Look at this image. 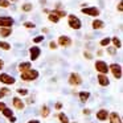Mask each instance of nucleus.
Returning <instances> with one entry per match:
<instances>
[{"label":"nucleus","instance_id":"obj_10","mask_svg":"<svg viewBox=\"0 0 123 123\" xmlns=\"http://www.w3.org/2000/svg\"><path fill=\"white\" fill-rule=\"evenodd\" d=\"M58 44L61 46H70L72 45V38H69L68 36H60L58 37Z\"/></svg>","mask_w":123,"mask_h":123},{"label":"nucleus","instance_id":"obj_26","mask_svg":"<svg viewBox=\"0 0 123 123\" xmlns=\"http://www.w3.org/2000/svg\"><path fill=\"white\" fill-rule=\"evenodd\" d=\"M111 41H112V44L115 45V48H120V46H122V43H120V40L118 37H114Z\"/></svg>","mask_w":123,"mask_h":123},{"label":"nucleus","instance_id":"obj_21","mask_svg":"<svg viewBox=\"0 0 123 123\" xmlns=\"http://www.w3.org/2000/svg\"><path fill=\"white\" fill-rule=\"evenodd\" d=\"M3 115H4V117H7V118H11L12 115H13V112H12L11 109H7V107H6V109L3 110Z\"/></svg>","mask_w":123,"mask_h":123},{"label":"nucleus","instance_id":"obj_7","mask_svg":"<svg viewBox=\"0 0 123 123\" xmlns=\"http://www.w3.org/2000/svg\"><path fill=\"white\" fill-rule=\"evenodd\" d=\"M82 13L97 17V16H99V9L95 8V7H87V8H82Z\"/></svg>","mask_w":123,"mask_h":123},{"label":"nucleus","instance_id":"obj_19","mask_svg":"<svg viewBox=\"0 0 123 123\" xmlns=\"http://www.w3.org/2000/svg\"><path fill=\"white\" fill-rule=\"evenodd\" d=\"M32 8H33V6H32L31 3H25L24 6L21 7V9H23L24 12H29V11H32Z\"/></svg>","mask_w":123,"mask_h":123},{"label":"nucleus","instance_id":"obj_37","mask_svg":"<svg viewBox=\"0 0 123 123\" xmlns=\"http://www.w3.org/2000/svg\"><path fill=\"white\" fill-rule=\"evenodd\" d=\"M85 57L90 60V58H91V54H90V53H87V52H85Z\"/></svg>","mask_w":123,"mask_h":123},{"label":"nucleus","instance_id":"obj_8","mask_svg":"<svg viewBox=\"0 0 123 123\" xmlns=\"http://www.w3.org/2000/svg\"><path fill=\"white\" fill-rule=\"evenodd\" d=\"M0 82L6 83V85H12V83H15V78L11 77L9 74L3 73V74H0Z\"/></svg>","mask_w":123,"mask_h":123},{"label":"nucleus","instance_id":"obj_4","mask_svg":"<svg viewBox=\"0 0 123 123\" xmlns=\"http://www.w3.org/2000/svg\"><path fill=\"white\" fill-rule=\"evenodd\" d=\"M95 69L98 70L101 74H106V73L109 72V65L105 61H101V60H99V61L95 62Z\"/></svg>","mask_w":123,"mask_h":123},{"label":"nucleus","instance_id":"obj_34","mask_svg":"<svg viewBox=\"0 0 123 123\" xmlns=\"http://www.w3.org/2000/svg\"><path fill=\"white\" fill-rule=\"evenodd\" d=\"M115 52H117V48H109V53L110 54H115Z\"/></svg>","mask_w":123,"mask_h":123},{"label":"nucleus","instance_id":"obj_16","mask_svg":"<svg viewBox=\"0 0 123 123\" xmlns=\"http://www.w3.org/2000/svg\"><path fill=\"white\" fill-rule=\"evenodd\" d=\"M31 69V62H21V64L19 65V70L20 72H27V70Z\"/></svg>","mask_w":123,"mask_h":123},{"label":"nucleus","instance_id":"obj_33","mask_svg":"<svg viewBox=\"0 0 123 123\" xmlns=\"http://www.w3.org/2000/svg\"><path fill=\"white\" fill-rule=\"evenodd\" d=\"M118 11H119V12L123 11V3H122V1H119V3H118Z\"/></svg>","mask_w":123,"mask_h":123},{"label":"nucleus","instance_id":"obj_5","mask_svg":"<svg viewBox=\"0 0 123 123\" xmlns=\"http://www.w3.org/2000/svg\"><path fill=\"white\" fill-rule=\"evenodd\" d=\"M69 83L73 86H78L82 83V78H81L80 74H77V73H72L69 77Z\"/></svg>","mask_w":123,"mask_h":123},{"label":"nucleus","instance_id":"obj_35","mask_svg":"<svg viewBox=\"0 0 123 123\" xmlns=\"http://www.w3.org/2000/svg\"><path fill=\"white\" fill-rule=\"evenodd\" d=\"M4 109H6V103H3V102H0V111H3Z\"/></svg>","mask_w":123,"mask_h":123},{"label":"nucleus","instance_id":"obj_1","mask_svg":"<svg viewBox=\"0 0 123 123\" xmlns=\"http://www.w3.org/2000/svg\"><path fill=\"white\" fill-rule=\"evenodd\" d=\"M38 77V72L35 69H29L27 72L21 73V80L23 81H33Z\"/></svg>","mask_w":123,"mask_h":123},{"label":"nucleus","instance_id":"obj_29","mask_svg":"<svg viewBox=\"0 0 123 123\" xmlns=\"http://www.w3.org/2000/svg\"><path fill=\"white\" fill-rule=\"evenodd\" d=\"M24 27L25 28H35V24H33V23H31V21H27V23H24Z\"/></svg>","mask_w":123,"mask_h":123},{"label":"nucleus","instance_id":"obj_38","mask_svg":"<svg viewBox=\"0 0 123 123\" xmlns=\"http://www.w3.org/2000/svg\"><path fill=\"white\" fill-rule=\"evenodd\" d=\"M83 112H85L86 115H89V114H90V110H89V109H86V110H83Z\"/></svg>","mask_w":123,"mask_h":123},{"label":"nucleus","instance_id":"obj_31","mask_svg":"<svg viewBox=\"0 0 123 123\" xmlns=\"http://www.w3.org/2000/svg\"><path fill=\"white\" fill-rule=\"evenodd\" d=\"M17 93H19V94H21V95H27V94H28V91L25 90V89H19V90H17Z\"/></svg>","mask_w":123,"mask_h":123},{"label":"nucleus","instance_id":"obj_15","mask_svg":"<svg viewBox=\"0 0 123 123\" xmlns=\"http://www.w3.org/2000/svg\"><path fill=\"white\" fill-rule=\"evenodd\" d=\"M11 33H12L11 28H0V36L1 37H8V36H11Z\"/></svg>","mask_w":123,"mask_h":123},{"label":"nucleus","instance_id":"obj_28","mask_svg":"<svg viewBox=\"0 0 123 123\" xmlns=\"http://www.w3.org/2000/svg\"><path fill=\"white\" fill-rule=\"evenodd\" d=\"M110 41H111V40H110V38H103V40H101V45L102 46H106V45H109V44H110Z\"/></svg>","mask_w":123,"mask_h":123},{"label":"nucleus","instance_id":"obj_41","mask_svg":"<svg viewBox=\"0 0 123 123\" xmlns=\"http://www.w3.org/2000/svg\"><path fill=\"white\" fill-rule=\"evenodd\" d=\"M9 119H11V122H15V120H16V118H15V117H11Z\"/></svg>","mask_w":123,"mask_h":123},{"label":"nucleus","instance_id":"obj_9","mask_svg":"<svg viewBox=\"0 0 123 123\" xmlns=\"http://www.w3.org/2000/svg\"><path fill=\"white\" fill-rule=\"evenodd\" d=\"M29 53H31V60H32V61H35V60H37L38 56H40L41 49L38 48V46H32V48L29 49Z\"/></svg>","mask_w":123,"mask_h":123},{"label":"nucleus","instance_id":"obj_6","mask_svg":"<svg viewBox=\"0 0 123 123\" xmlns=\"http://www.w3.org/2000/svg\"><path fill=\"white\" fill-rule=\"evenodd\" d=\"M13 25V19L8 16H3L0 17V27L1 28H11Z\"/></svg>","mask_w":123,"mask_h":123},{"label":"nucleus","instance_id":"obj_40","mask_svg":"<svg viewBox=\"0 0 123 123\" xmlns=\"http://www.w3.org/2000/svg\"><path fill=\"white\" fill-rule=\"evenodd\" d=\"M28 123H40V122H38V120H29Z\"/></svg>","mask_w":123,"mask_h":123},{"label":"nucleus","instance_id":"obj_12","mask_svg":"<svg viewBox=\"0 0 123 123\" xmlns=\"http://www.w3.org/2000/svg\"><path fill=\"white\" fill-rule=\"evenodd\" d=\"M107 117H109V111H107V110H105V109L99 110V111L97 112V118H98L99 120H106Z\"/></svg>","mask_w":123,"mask_h":123},{"label":"nucleus","instance_id":"obj_14","mask_svg":"<svg viewBox=\"0 0 123 123\" xmlns=\"http://www.w3.org/2000/svg\"><path fill=\"white\" fill-rule=\"evenodd\" d=\"M13 106L16 107L17 110H23V109H24L25 105H24V102H23L21 99L17 98V97H16V98H13Z\"/></svg>","mask_w":123,"mask_h":123},{"label":"nucleus","instance_id":"obj_2","mask_svg":"<svg viewBox=\"0 0 123 123\" xmlns=\"http://www.w3.org/2000/svg\"><path fill=\"white\" fill-rule=\"evenodd\" d=\"M68 23H69V27L73 28V29H80V28L82 27L81 20L78 19L77 16H74V15H69V17H68Z\"/></svg>","mask_w":123,"mask_h":123},{"label":"nucleus","instance_id":"obj_39","mask_svg":"<svg viewBox=\"0 0 123 123\" xmlns=\"http://www.w3.org/2000/svg\"><path fill=\"white\" fill-rule=\"evenodd\" d=\"M61 107H62L61 103H57V105H56V109H61Z\"/></svg>","mask_w":123,"mask_h":123},{"label":"nucleus","instance_id":"obj_17","mask_svg":"<svg viewBox=\"0 0 123 123\" xmlns=\"http://www.w3.org/2000/svg\"><path fill=\"white\" fill-rule=\"evenodd\" d=\"M105 27V23L102 20H94L93 21V28L94 29H102Z\"/></svg>","mask_w":123,"mask_h":123},{"label":"nucleus","instance_id":"obj_23","mask_svg":"<svg viewBox=\"0 0 123 123\" xmlns=\"http://www.w3.org/2000/svg\"><path fill=\"white\" fill-rule=\"evenodd\" d=\"M41 115H43L44 118H46L49 115V107L48 106H44L43 109H41Z\"/></svg>","mask_w":123,"mask_h":123},{"label":"nucleus","instance_id":"obj_3","mask_svg":"<svg viewBox=\"0 0 123 123\" xmlns=\"http://www.w3.org/2000/svg\"><path fill=\"white\" fill-rule=\"evenodd\" d=\"M109 69L111 70L112 75H114L115 78H118V80H120V78H122V66H120L119 64H112V65H110Z\"/></svg>","mask_w":123,"mask_h":123},{"label":"nucleus","instance_id":"obj_43","mask_svg":"<svg viewBox=\"0 0 123 123\" xmlns=\"http://www.w3.org/2000/svg\"><path fill=\"white\" fill-rule=\"evenodd\" d=\"M3 97H4V94H3V93H0V98H3Z\"/></svg>","mask_w":123,"mask_h":123},{"label":"nucleus","instance_id":"obj_18","mask_svg":"<svg viewBox=\"0 0 123 123\" xmlns=\"http://www.w3.org/2000/svg\"><path fill=\"white\" fill-rule=\"evenodd\" d=\"M89 97H90V93H89V91H81V93H80L81 102H86L89 99Z\"/></svg>","mask_w":123,"mask_h":123},{"label":"nucleus","instance_id":"obj_44","mask_svg":"<svg viewBox=\"0 0 123 123\" xmlns=\"http://www.w3.org/2000/svg\"><path fill=\"white\" fill-rule=\"evenodd\" d=\"M8 1H9V0H8ZM11 1H13V3H16V1H17V0H11Z\"/></svg>","mask_w":123,"mask_h":123},{"label":"nucleus","instance_id":"obj_42","mask_svg":"<svg viewBox=\"0 0 123 123\" xmlns=\"http://www.w3.org/2000/svg\"><path fill=\"white\" fill-rule=\"evenodd\" d=\"M1 68H3V61L0 60V69H1Z\"/></svg>","mask_w":123,"mask_h":123},{"label":"nucleus","instance_id":"obj_22","mask_svg":"<svg viewBox=\"0 0 123 123\" xmlns=\"http://www.w3.org/2000/svg\"><path fill=\"white\" fill-rule=\"evenodd\" d=\"M0 48L4 49V50H9L11 49V45L8 43H4V41H0Z\"/></svg>","mask_w":123,"mask_h":123},{"label":"nucleus","instance_id":"obj_32","mask_svg":"<svg viewBox=\"0 0 123 123\" xmlns=\"http://www.w3.org/2000/svg\"><path fill=\"white\" fill-rule=\"evenodd\" d=\"M49 48H50V49H56L57 48V44L54 43V41H50V43H49Z\"/></svg>","mask_w":123,"mask_h":123},{"label":"nucleus","instance_id":"obj_20","mask_svg":"<svg viewBox=\"0 0 123 123\" xmlns=\"http://www.w3.org/2000/svg\"><path fill=\"white\" fill-rule=\"evenodd\" d=\"M48 17H49V20H50L52 23H58V20H60V17H58V16H56V15H54L53 12H50Z\"/></svg>","mask_w":123,"mask_h":123},{"label":"nucleus","instance_id":"obj_36","mask_svg":"<svg viewBox=\"0 0 123 123\" xmlns=\"http://www.w3.org/2000/svg\"><path fill=\"white\" fill-rule=\"evenodd\" d=\"M0 91H1V93H3L4 95H6V94H8V91H9V90H8V89H1Z\"/></svg>","mask_w":123,"mask_h":123},{"label":"nucleus","instance_id":"obj_27","mask_svg":"<svg viewBox=\"0 0 123 123\" xmlns=\"http://www.w3.org/2000/svg\"><path fill=\"white\" fill-rule=\"evenodd\" d=\"M0 7H1V8H8L9 1L8 0H0Z\"/></svg>","mask_w":123,"mask_h":123},{"label":"nucleus","instance_id":"obj_24","mask_svg":"<svg viewBox=\"0 0 123 123\" xmlns=\"http://www.w3.org/2000/svg\"><path fill=\"white\" fill-rule=\"evenodd\" d=\"M53 13L56 15V16H58V17H65V16H66V12H65V11H60V9L53 11Z\"/></svg>","mask_w":123,"mask_h":123},{"label":"nucleus","instance_id":"obj_30","mask_svg":"<svg viewBox=\"0 0 123 123\" xmlns=\"http://www.w3.org/2000/svg\"><path fill=\"white\" fill-rule=\"evenodd\" d=\"M43 40H44V36H37V37L33 38V41H35V43H41Z\"/></svg>","mask_w":123,"mask_h":123},{"label":"nucleus","instance_id":"obj_25","mask_svg":"<svg viewBox=\"0 0 123 123\" xmlns=\"http://www.w3.org/2000/svg\"><path fill=\"white\" fill-rule=\"evenodd\" d=\"M58 118H60V120H61L62 123H69V119H68V117L65 114H62V112H60L58 114Z\"/></svg>","mask_w":123,"mask_h":123},{"label":"nucleus","instance_id":"obj_13","mask_svg":"<svg viewBox=\"0 0 123 123\" xmlns=\"http://www.w3.org/2000/svg\"><path fill=\"white\" fill-rule=\"evenodd\" d=\"M110 123H122L120 117H119L118 112H111V114H110Z\"/></svg>","mask_w":123,"mask_h":123},{"label":"nucleus","instance_id":"obj_11","mask_svg":"<svg viewBox=\"0 0 123 123\" xmlns=\"http://www.w3.org/2000/svg\"><path fill=\"white\" fill-rule=\"evenodd\" d=\"M98 82H99V85H101V86H109L110 81H109V78H107V75L99 74L98 75Z\"/></svg>","mask_w":123,"mask_h":123}]
</instances>
